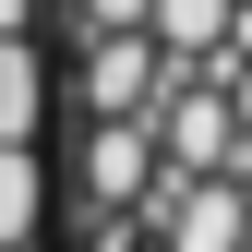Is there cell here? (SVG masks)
I'll use <instances>...</instances> for the list:
<instances>
[{
  "label": "cell",
  "instance_id": "obj_2",
  "mask_svg": "<svg viewBox=\"0 0 252 252\" xmlns=\"http://www.w3.org/2000/svg\"><path fill=\"white\" fill-rule=\"evenodd\" d=\"M156 192V144H144V120H96V144H84V204L120 216V204H144Z\"/></svg>",
  "mask_w": 252,
  "mask_h": 252
},
{
  "label": "cell",
  "instance_id": "obj_3",
  "mask_svg": "<svg viewBox=\"0 0 252 252\" xmlns=\"http://www.w3.org/2000/svg\"><path fill=\"white\" fill-rule=\"evenodd\" d=\"M144 96H156V36H96L84 108H96V120H144Z\"/></svg>",
  "mask_w": 252,
  "mask_h": 252
},
{
  "label": "cell",
  "instance_id": "obj_8",
  "mask_svg": "<svg viewBox=\"0 0 252 252\" xmlns=\"http://www.w3.org/2000/svg\"><path fill=\"white\" fill-rule=\"evenodd\" d=\"M24 12H36V0H0V36H24Z\"/></svg>",
  "mask_w": 252,
  "mask_h": 252
},
{
  "label": "cell",
  "instance_id": "obj_5",
  "mask_svg": "<svg viewBox=\"0 0 252 252\" xmlns=\"http://www.w3.org/2000/svg\"><path fill=\"white\" fill-rule=\"evenodd\" d=\"M24 132H36V48L0 36V144H24Z\"/></svg>",
  "mask_w": 252,
  "mask_h": 252
},
{
  "label": "cell",
  "instance_id": "obj_6",
  "mask_svg": "<svg viewBox=\"0 0 252 252\" xmlns=\"http://www.w3.org/2000/svg\"><path fill=\"white\" fill-rule=\"evenodd\" d=\"M24 240H36V156L0 144V252H24Z\"/></svg>",
  "mask_w": 252,
  "mask_h": 252
},
{
  "label": "cell",
  "instance_id": "obj_7",
  "mask_svg": "<svg viewBox=\"0 0 252 252\" xmlns=\"http://www.w3.org/2000/svg\"><path fill=\"white\" fill-rule=\"evenodd\" d=\"M84 36H144V0H72Z\"/></svg>",
  "mask_w": 252,
  "mask_h": 252
},
{
  "label": "cell",
  "instance_id": "obj_1",
  "mask_svg": "<svg viewBox=\"0 0 252 252\" xmlns=\"http://www.w3.org/2000/svg\"><path fill=\"white\" fill-rule=\"evenodd\" d=\"M156 252H240V180H156Z\"/></svg>",
  "mask_w": 252,
  "mask_h": 252
},
{
  "label": "cell",
  "instance_id": "obj_4",
  "mask_svg": "<svg viewBox=\"0 0 252 252\" xmlns=\"http://www.w3.org/2000/svg\"><path fill=\"white\" fill-rule=\"evenodd\" d=\"M144 36L168 60H204L216 36H228V0H144Z\"/></svg>",
  "mask_w": 252,
  "mask_h": 252
}]
</instances>
